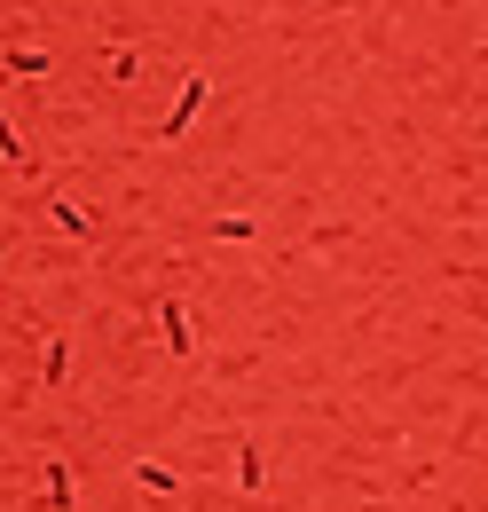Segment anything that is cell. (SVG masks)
Listing matches in <instances>:
<instances>
[{"mask_svg": "<svg viewBox=\"0 0 488 512\" xmlns=\"http://www.w3.org/2000/svg\"><path fill=\"white\" fill-rule=\"evenodd\" d=\"M103 71H111V79H119V87H126V79H134V71H142V48H126V40H119V48H111V56H103Z\"/></svg>", "mask_w": 488, "mask_h": 512, "instance_id": "30bf717a", "label": "cell"}, {"mask_svg": "<svg viewBox=\"0 0 488 512\" xmlns=\"http://www.w3.org/2000/svg\"><path fill=\"white\" fill-rule=\"evenodd\" d=\"M150 323H158V339H166V355H174V363H197V323H189V300H150Z\"/></svg>", "mask_w": 488, "mask_h": 512, "instance_id": "7a4b0ae2", "label": "cell"}, {"mask_svg": "<svg viewBox=\"0 0 488 512\" xmlns=\"http://www.w3.org/2000/svg\"><path fill=\"white\" fill-rule=\"evenodd\" d=\"M48 221H56L63 237H79V245H87V237H95V213H87V205H79V197H48Z\"/></svg>", "mask_w": 488, "mask_h": 512, "instance_id": "52a82bcc", "label": "cell"}, {"mask_svg": "<svg viewBox=\"0 0 488 512\" xmlns=\"http://www.w3.org/2000/svg\"><path fill=\"white\" fill-rule=\"evenodd\" d=\"M32 512H79V465L48 449L40 457V481H32Z\"/></svg>", "mask_w": 488, "mask_h": 512, "instance_id": "6da1fadb", "label": "cell"}, {"mask_svg": "<svg viewBox=\"0 0 488 512\" xmlns=\"http://www.w3.org/2000/svg\"><path fill=\"white\" fill-rule=\"evenodd\" d=\"M0 158H8V166H32V150H24V134L8 127V111H0Z\"/></svg>", "mask_w": 488, "mask_h": 512, "instance_id": "8fae6325", "label": "cell"}, {"mask_svg": "<svg viewBox=\"0 0 488 512\" xmlns=\"http://www.w3.org/2000/svg\"><path fill=\"white\" fill-rule=\"evenodd\" d=\"M126 481H134L150 505H174V497H182V473H174L166 457H134V465H126Z\"/></svg>", "mask_w": 488, "mask_h": 512, "instance_id": "277c9868", "label": "cell"}, {"mask_svg": "<svg viewBox=\"0 0 488 512\" xmlns=\"http://www.w3.org/2000/svg\"><path fill=\"white\" fill-rule=\"evenodd\" d=\"M205 95H213V87H205V71H189V79H182V95H174V111L158 119V142H182V134L197 127V111H205Z\"/></svg>", "mask_w": 488, "mask_h": 512, "instance_id": "3957f363", "label": "cell"}, {"mask_svg": "<svg viewBox=\"0 0 488 512\" xmlns=\"http://www.w3.org/2000/svg\"><path fill=\"white\" fill-rule=\"evenodd\" d=\"M229 473H237V497H260V489H268V449H260V434H237Z\"/></svg>", "mask_w": 488, "mask_h": 512, "instance_id": "5b68a950", "label": "cell"}, {"mask_svg": "<svg viewBox=\"0 0 488 512\" xmlns=\"http://www.w3.org/2000/svg\"><path fill=\"white\" fill-rule=\"evenodd\" d=\"M0 71H8V79H48V71H56V56H48V48H8V56H0Z\"/></svg>", "mask_w": 488, "mask_h": 512, "instance_id": "ba28073f", "label": "cell"}, {"mask_svg": "<svg viewBox=\"0 0 488 512\" xmlns=\"http://www.w3.org/2000/svg\"><path fill=\"white\" fill-rule=\"evenodd\" d=\"M40 386H48V394L71 386V331H48V347H40Z\"/></svg>", "mask_w": 488, "mask_h": 512, "instance_id": "8992f818", "label": "cell"}, {"mask_svg": "<svg viewBox=\"0 0 488 512\" xmlns=\"http://www.w3.org/2000/svg\"><path fill=\"white\" fill-rule=\"evenodd\" d=\"M205 237H213V245H252L260 221H252V213H221V221H205Z\"/></svg>", "mask_w": 488, "mask_h": 512, "instance_id": "9c48e42d", "label": "cell"}]
</instances>
